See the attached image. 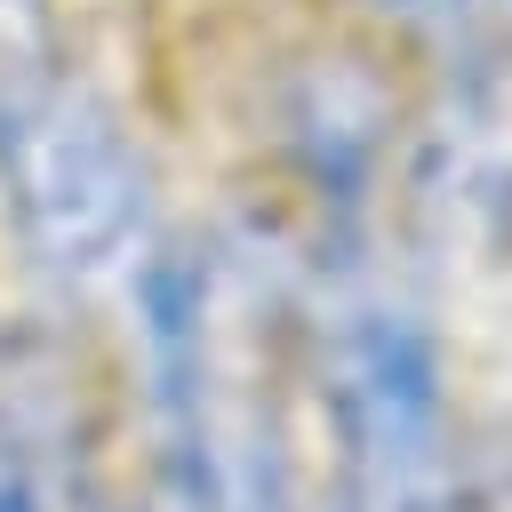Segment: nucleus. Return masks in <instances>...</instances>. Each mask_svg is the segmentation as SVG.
I'll return each mask as SVG.
<instances>
[{"mask_svg": "<svg viewBox=\"0 0 512 512\" xmlns=\"http://www.w3.org/2000/svg\"><path fill=\"white\" fill-rule=\"evenodd\" d=\"M0 200L24 256L72 288L120 280L152 240V176L120 104L40 48L0 64Z\"/></svg>", "mask_w": 512, "mask_h": 512, "instance_id": "nucleus-1", "label": "nucleus"}, {"mask_svg": "<svg viewBox=\"0 0 512 512\" xmlns=\"http://www.w3.org/2000/svg\"><path fill=\"white\" fill-rule=\"evenodd\" d=\"M320 400L336 432L328 512H456L448 376L424 304L392 280H344L320 336Z\"/></svg>", "mask_w": 512, "mask_h": 512, "instance_id": "nucleus-2", "label": "nucleus"}, {"mask_svg": "<svg viewBox=\"0 0 512 512\" xmlns=\"http://www.w3.org/2000/svg\"><path fill=\"white\" fill-rule=\"evenodd\" d=\"M152 368L192 512H288V440L256 312L200 264L152 288Z\"/></svg>", "mask_w": 512, "mask_h": 512, "instance_id": "nucleus-3", "label": "nucleus"}, {"mask_svg": "<svg viewBox=\"0 0 512 512\" xmlns=\"http://www.w3.org/2000/svg\"><path fill=\"white\" fill-rule=\"evenodd\" d=\"M0 512H40V496L24 488V472H16V456H8V440H0Z\"/></svg>", "mask_w": 512, "mask_h": 512, "instance_id": "nucleus-4", "label": "nucleus"}, {"mask_svg": "<svg viewBox=\"0 0 512 512\" xmlns=\"http://www.w3.org/2000/svg\"><path fill=\"white\" fill-rule=\"evenodd\" d=\"M368 8H384V16H440V8H456V0H368Z\"/></svg>", "mask_w": 512, "mask_h": 512, "instance_id": "nucleus-5", "label": "nucleus"}, {"mask_svg": "<svg viewBox=\"0 0 512 512\" xmlns=\"http://www.w3.org/2000/svg\"><path fill=\"white\" fill-rule=\"evenodd\" d=\"M504 16H512V0H504Z\"/></svg>", "mask_w": 512, "mask_h": 512, "instance_id": "nucleus-6", "label": "nucleus"}, {"mask_svg": "<svg viewBox=\"0 0 512 512\" xmlns=\"http://www.w3.org/2000/svg\"><path fill=\"white\" fill-rule=\"evenodd\" d=\"M0 8H8V0H0Z\"/></svg>", "mask_w": 512, "mask_h": 512, "instance_id": "nucleus-7", "label": "nucleus"}]
</instances>
